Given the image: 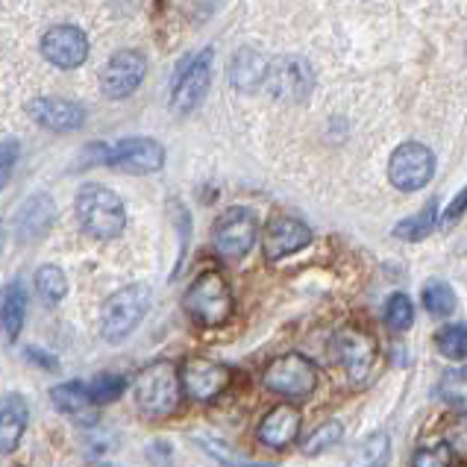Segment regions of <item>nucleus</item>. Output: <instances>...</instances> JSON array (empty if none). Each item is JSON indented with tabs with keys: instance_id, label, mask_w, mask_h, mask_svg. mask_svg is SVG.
<instances>
[{
	"instance_id": "nucleus-1",
	"label": "nucleus",
	"mask_w": 467,
	"mask_h": 467,
	"mask_svg": "<svg viewBox=\"0 0 467 467\" xmlns=\"http://www.w3.org/2000/svg\"><path fill=\"white\" fill-rule=\"evenodd\" d=\"M180 391H182L180 370L171 362H150L136 377V385H132V400H136V409H139L141 418L165 420L177 411Z\"/></svg>"
},
{
	"instance_id": "nucleus-2",
	"label": "nucleus",
	"mask_w": 467,
	"mask_h": 467,
	"mask_svg": "<svg viewBox=\"0 0 467 467\" xmlns=\"http://www.w3.org/2000/svg\"><path fill=\"white\" fill-rule=\"evenodd\" d=\"M77 221L83 226V233L100 242L121 235L127 226V209L124 200L118 197L112 189H106L100 182H88L77 192Z\"/></svg>"
},
{
	"instance_id": "nucleus-3",
	"label": "nucleus",
	"mask_w": 467,
	"mask_h": 467,
	"mask_svg": "<svg viewBox=\"0 0 467 467\" xmlns=\"http://www.w3.org/2000/svg\"><path fill=\"white\" fill-rule=\"evenodd\" d=\"M150 309V285L132 283L118 288L115 295L106 297L100 309V338L109 344H121L139 329Z\"/></svg>"
},
{
	"instance_id": "nucleus-4",
	"label": "nucleus",
	"mask_w": 467,
	"mask_h": 467,
	"mask_svg": "<svg viewBox=\"0 0 467 467\" xmlns=\"http://www.w3.org/2000/svg\"><path fill=\"white\" fill-rule=\"evenodd\" d=\"M185 312L192 320H197L200 327H223L233 317V291L226 285V279L215 271L200 274L194 283L189 285L182 297Z\"/></svg>"
},
{
	"instance_id": "nucleus-5",
	"label": "nucleus",
	"mask_w": 467,
	"mask_h": 467,
	"mask_svg": "<svg viewBox=\"0 0 467 467\" xmlns=\"http://www.w3.org/2000/svg\"><path fill=\"white\" fill-rule=\"evenodd\" d=\"M259 235V218L250 206H233L212 226V250L223 262H238L253 250Z\"/></svg>"
},
{
	"instance_id": "nucleus-6",
	"label": "nucleus",
	"mask_w": 467,
	"mask_h": 467,
	"mask_svg": "<svg viewBox=\"0 0 467 467\" xmlns=\"http://www.w3.org/2000/svg\"><path fill=\"white\" fill-rule=\"evenodd\" d=\"M332 350H336L338 365L344 368L347 379L356 389H362L373 379V368H377V338L362 327H341L332 338Z\"/></svg>"
},
{
	"instance_id": "nucleus-7",
	"label": "nucleus",
	"mask_w": 467,
	"mask_h": 467,
	"mask_svg": "<svg viewBox=\"0 0 467 467\" xmlns=\"http://www.w3.org/2000/svg\"><path fill=\"white\" fill-rule=\"evenodd\" d=\"M212 62H215V50H197L192 57L180 62L177 74H173V91H171V109L177 115H192L200 103H203L209 83H212Z\"/></svg>"
},
{
	"instance_id": "nucleus-8",
	"label": "nucleus",
	"mask_w": 467,
	"mask_h": 467,
	"mask_svg": "<svg viewBox=\"0 0 467 467\" xmlns=\"http://www.w3.org/2000/svg\"><path fill=\"white\" fill-rule=\"evenodd\" d=\"M265 389L285 400H306L317 389V368L303 353H285L274 358L262 373Z\"/></svg>"
},
{
	"instance_id": "nucleus-9",
	"label": "nucleus",
	"mask_w": 467,
	"mask_h": 467,
	"mask_svg": "<svg viewBox=\"0 0 467 467\" xmlns=\"http://www.w3.org/2000/svg\"><path fill=\"white\" fill-rule=\"evenodd\" d=\"M148 74V57L141 50H115L100 68V91L106 100H127L136 95Z\"/></svg>"
},
{
	"instance_id": "nucleus-10",
	"label": "nucleus",
	"mask_w": 467,
	"mask_h": 467,
	"mask_svg": "<svg viewBox=\"0 0 467 467\" xmlns=\"http://www.w3.org/2000/svg\"><path fill=\"white\" fill-rule=\"evenodd\" d=\"M435 177V156L420 141H403L391 153L389 180L400 192H420L426 182Z\"/></svg>"
},
{
	"instance_id": "nucleus-11",
	"label": "nucleus",
	"mask_w": 467,
	"mask_h": 467,
	"mask_svg": "<svg viewBox=\"0 0 467 467\" xmlns=\"http://www.w3.org/2000/svg\"><path fill=\"white\" fill-rule=\"evenodd\" d=\"M180 379H182V391L185 397L197 400V403H209V400L221 397L233 382V370L215 362V358L206 356H192L185 358L180 368Z\"/></svg>"
},
{
	"instance_id": "nucleus-12",
	"label": "nucleus",
	"mask_w": 467,
	"mask_h": 467,
	"mask_svg": "<svg viewBox=\"0 0 467 467\" xmlns=\"http://www.w3.org/2000/svg\"><path fill=\"white\" fill-rule=\"evenodd\" d=\"M165 165V148L156 139H121L109 144L106 153V168L121 171V173H156Z\"/></svg>"
},
{
	"instance_id": "nucleus-13",
	"label": "nucleus",
	"mask_w": 467,
	"mask_h": 467,
	"mask_svg": "<svg viewBox=\"0 0 467 467\" xmlns=\"http://www.w3.org/2000/svg\"><path fill=\"white\" fill-rule=\"evenodd\" d=\"M42 57L62 71H74L88 59V36L77 24H57L42 36Z\"/></svg>"
},
{
	"instance_id": "nucleus-14",
	"label": "nucleus",
	"mask_w": 467,
	"mask_h": 467,
	"mask_svg": "<svg viewBox=\"0 0 467 467\" xmlns=\"http://www.w3.org/2000/svg\"><path fill=\"white\" fill-rule=\"evenodd\" d=\"M265 88L283 103H303L315 88V74L306 59L283 57L279 62L271 65V77H268V86Z\"/></svg>"
},
{
	"instance_id": "nucleus-15",
	"label": "nucleus",
	"mask_w": 467,
	"mask_h": 467,
	"mask_svg": "<svg viewBox=\"0 0 467 467\" xmlns=\"http://www.w3.org/2000/svg\"><path fill=\"white\" fill-rule=\"evenodd\" d=\"M26 115L33 118V124L50 132H77L86 127V109L68 98H53V95L33 98L26 103Z\"/></svg>"
},
{
	"instance_id": "nucleus-16",
	"label": "nucleus",
	"mask_w": 467,
	"mask_h": 467,
	"mask_svg": "<svg viewBox=\"0 0 467 467\" xmlns=\"http://www.w3.org/2000/svg\"><path fill=\"white\" fill-rule=\"evenodd\" d=\"M309 244H312V230L300 218H291V215L271 218V223L265 226V233H262V253H265V259H271V262L285 259L291 253H300Z\"/></svg>"
},
{
	"instance_id": "nucleus-17",
	"label": "nucleus",
	"mask_w": 467,
	"mask_h": 467,
	"mask_svg": "<svg viewBox=\"0 0 467 467\" xmlns=\"http://www.w3.org/2000/svg\"><path fill=\"white\" fill-rule=\"evenodd\" d=\"M53 221H57V203H53V197L33 194V197H26L21 209L16 212L12 226H16V238L21 244H33L50 230Z\"/></svg>"
},
{
	"instance_id": "nucleus-18",
	"label": "nucleus",
	"mask_w": 467,
	"mask_h": 467,
	"mask_svg": "<svg viewBox=\"0 0 467 467\" xmlns=\"http://www.w3.org/2000/svg\"><path fill=\"white\" fill-rule=\"evenodd\" d=\"M297 432H300V411H297V406H291V403H279L276 409H271L268 415L262 418L259 430H256L259 441L265 447H271V450L288 447L297 438Z\"/></svg>"
},
{
	"instance_id": "nucleus-19",
	"label": "nucleus",
	"mask_w": 467,
	"mask_h": 467,
	"mask_svg": "<svg viewBox=\"0 0 467 467\" xmlns=\"http://www.w3.org/2000/svg\"><path fill=\"white\" fill-rule=\"evenodd\" d=\"M268 77H271V62L256 47H242L230 62V83L233 88L244 91V95L268 86Z\"/></svg>"
},
{
	"instance_id": "nucleus-20",
	"label": "nucleus",
	"mask_w": 467,
	"mask_h": 467,
	"mask_svg": "<svg viewBox=\"0 0 467 467\" xmlns=\"http://www.w3.org/2000/svg\"><path fill=\"white\" fill-rule=\"evenodd\" d=\"M30 423V406L21 394H4L0 400V450L9 456L21 444V438Z\"/></svg>"
},
{
	"instance_id": "nucleus-21",
	"label": "nucleus",
	"mask_w": 467,
	"mask_h": 467,
	"mask_svg": "<svg viewBox=\"0 0 467 467\" xmlns=\"http://www.w3.org/2000/svg\"><path fill=\"white\" fill-rule=\"evenodd\" d=\"M26 317V288L21 285V279L9 283L4 288V306H0V320H4V338L12 344L24 329Z\"/></svg>"
},
{
	"instance_id": "nucleus-22",
	"label": "nucleus",
	"mask_w": 467,
	"mask_h": 467,
	"mask_svg": "<svg viewBox=\"0 0 467 467\" xmlns=\"http://www.w3.org/2000/svg\"><path fill=\"white\" fill-rule=\"evenodd\" d=\"M435 223H441V218H438V200H430L418 215L400 221L394 226V235L403 238V242H423V238L435 230Z\"/></svg>"
},
{
	"instance_id": "nucleus-23",
	"label": "nucleus",
	"mask_w": 467,
	"mask_h": 467,
	"mask_svg": "<svg viewBox=\"0 0 467 467\" xmlns=\"http://www.w3.org/2000/svg\"><path fill=\"white\" fill-rule=\"evenodd\" d=\"M50 403H53V409L59 411V415H79V411H83L91 403L88 385L77 382V379L53 385V389H50Z\"/></svg>"
},
{
	"instance_id": "nucleus-24",
	"label": "nucleus",
	"mask_w": 467,
	"mask_h": 467,
	"mask_svg": "<svg viewBox=\"0 0 467 467\" xmlns=\"http://www.w3.org/2000/svg\"><path fill=\"white\" fill-rule=\"evenodd\" d=\"M36 291L45 303L57 306L68 297V276L57 265H45V268L36 271Z\"/></svg>"
},
{
	"instance_id": "nucleus-25",
	"label": "nucleus",
	"mask_w": 467,
	"mask_h": 467,
	"mask_svg": "<svg viewBox=\"0 0 467 467\" xmlns=\"http://www.w3.org/2000/svg\"><path fill=\"white\" fill-rule=\"evenodd\" d=\"M168 218L173 221V226H177V238H180V244H177V268L171 271V276H177L180 268H182V262H185V253H189V242H192V215H189V209L182 206L180 197L168 200Z\"/></svg>"
},
{
	"instance_id": "nucleus-26",
	"label": "nucleus",
	"mask_w": 467,
	"mask_h": 467,
	"mask_svg": "<svg viewBox=\"0 0 467 467\" xmlns=\"http://www.w3.org/2000/svg\"><path fill=\"white\" fill-rule=\"evenodd\" d=\"M420 300H423V309L435 317H447L456 312V291H452L450 283H441V279H435V283L426 285Z\"/></svg>"
},
{
	"instance_id": "nucleus-27",
	"label": "nucleus",
	"mask_w": 467,
	"mask_h": 467,
	"mask_svg": "<svg viewBox=\"0 0 467 467\" xmlns=\"http://www.w3.org/2000/svg\"><path fill=\"white\" fill-rule=\"evenodd\" d=\"M341 438H344V423L327 420V423H320L309 438H306V441L300 444V450H303V456H320V452H327L336 444H341Z\"/></svg>"
},
{
	"instance_id": "nucleus-28",
	"label": "nucleus",
	"mask_w": 467,
	"mask_h": 467,
	"mask_svg": "<svg viewBox=\"0 0 467 467\" xmlns=\"http://www.w3.org/2000/svg\"><path fill=\"white\" fill-rule=\"evenodd\" d=\"M382 320H385V327L394 332H409L411 324H415V303L406 295H391L389 303H385Z\"/></svg>"
},
{
	"instance_id": "nucleus-29",
	"label": "nucleus",
	"mask_w": 467,
	"mask_h": 467,
	"mask_svg": "<svg viewBox=\"0 0 467 467\" xmlns=\"http://www.w3.org/2000/svg\"><path fill=\"white\" fill-rule=\"evenodd\" d=\"M124 391H127V379L121 373H98V377L88 382V397L95 406L112 403V400H118Z\"/></svg>"
},
{
	"instance_id": "nucleus-30",
	"label": "nucleus",
	"mask_w": 467,
	"mask_h": 467,
	"mask_svg": "<svg viewBox=\"0 0 467 467\" xmlns=\"http://www.w3.org/2000/svg\"><path fill=\"white\" fill-rule=\"evenodd\" d=\"M389 435L385 432H377L365 438L362 444H358L356 456H353V464L356 467H385V462H389Z\"/></svg>"
},
{
	"instance_id": "nucleus-31",
	"label": "nucleus",
	"mask_w": 467,
	"mask_h": 467,
	"mask_svg": "<svg viewBox=\"0 0 467 467\" xmlns=\"http://www.w3.org/2000/svg\"><path fill=\"white\" fill-rule=\"evenodd\" d=\"M435 344H438V350H441V356L452 358V362H462V358H467V327L450 324L444 329H438Z\"/></svg>"
},
{
	"instance_id": "nucleus-32",
	"label": "nucleus",
	"mask_w": 467,
	"mask_h": 467,
	"mask_svg": "<svg viewBox=\"0 0 467 467\" xmlns=\"http://www.w3.org/2000/svg\"><path fill=\"white\" fill-rule=\"evenodd\" d=\"M452 464V447L447 441H432L415 450L411 467H450Z\"/></svg>"
},
{
	"instance_id": "nucleus-33",
	"label": "nucleus",
	"mask_w": 467,
	"mask_h": 467,
	"mask_svg": "<svg viewBox=\"0 0 467 467\" xmlns=\"http://www.w3.org/2000/svg\"><path fill=\"white\" fill-rule=\"evenodd\" d=\"M197 444L203 447L221 467H268V464L247 462V459H242V456H235V452H233L230 447H223L221 441H212V438H197Z\"/></svg>"
},
{
	"instance_id": "nucleus-34",
	"label": "nucleus",
	"mask_w": 467,
	"mask_h": 467,
	"mask_svg": "<svg viewBox=\"0 0 467 467\" xmlns=\"http://www.w3.org/2000/svg\"><path fill=\"white\" fill-rule=\"evenodd\" d=\"M24 358H26L30 365L47 370V373H59V358L53 356V353H47V350H42V347L26 344V347H24Z\"/></svg>"
},
{
	"instance_id": "nucleus-35",
	"label": "nucleus",
	"mask_w": 467,
	"mask_h": 467,
	"mask_svg": "<svg viewBox=\"0 0 467 467\" xmlns=\"http://www.w3.org/2000/svg\"><path fill=\"white\" fill-rule=\"evenodd\" d=\"M464 212H467V185H464V189L456 194V197H452L450 200V203L444 206V215H441V226H452V223H456L462 215H464Z\"/></svg>"
},
{
	"instance_id": "nucleus-36",
	"label": "nucleus",
	"mask_w": 467,
	"mask_h": 467,
	"mask_svg": "<svg viewBox=\"0 0 467 467\" xmlns=\"http://www.w3.org/2000/svg\"><path fill=\"white\" fill-rule=\"evenodd\" d=\"M0 162H4V185L9 182V177H12V168H16V162H18V156H21V144L16 141V139H4V148H0Z\"/></svg>"
},
{
	"instance_id": "nucleus-37",
	"label": "nucleus",
	"mask_w": 467,
	"mask_h": 467,
	"mask_svg": "<svg viewBox=\"0 0 467 467\" xmlns=\"http://www.w3.org/2000/svg\"><path fill=\"white\" fill-rule=\"evenodd\" d=\"M95 467H112V464H95Z\"/></svg>"
}]
</instances>
